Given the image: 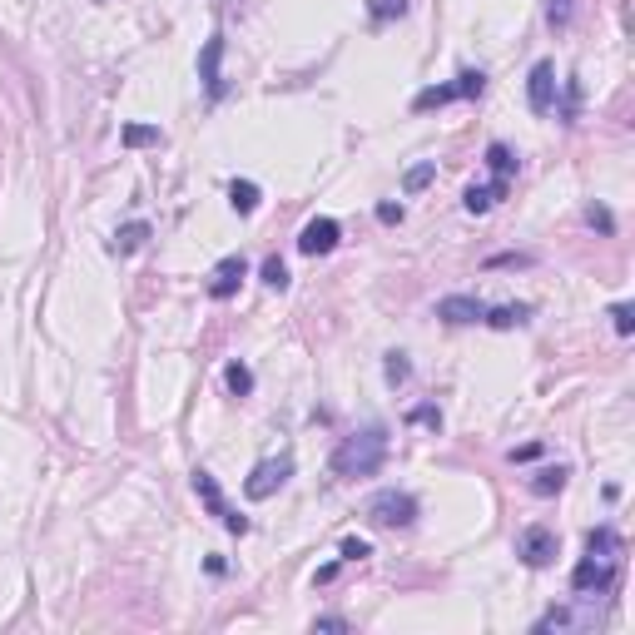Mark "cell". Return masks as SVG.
<instances>
[{"mask_svg":"<svg viewBox=\"0 0 635 635\" xmlns=\"http://www.w3.org/2000/svg\"><path fill=\"white\" fill-rule=\"evenodd\" d=\"M382 462H387V427H363V432L343 437L338 452H333V472L348 477V482H358V477H378Z\"/></svg>","mask_w":635,"mask_h":635,"instance_id":"obj_1","label":"cell"},{"mask_svg":"<svg viewBox=\"0 0 635 635\" xmlns=\"http://www.w3.org/2000/svg\"><path fill=\"white\" fill-rule=\"evenodd\" d=\"M487 90V75L482 70H462L452 85H432V90H422L417 100H412V110L422 115V110H442V105H452V100H477Z\"/></svg>","mask_w":635,"mask_h":635,"instance_id":"obj_2","label":"cell"},{"mask_svg":"<svg viewBox=\"0 0 635 635\" xmlns=\"http://www.w3.org/2000/svg\"><path fill=\"white\" fill-rule=\"evenodd\" d=\"M288 477H293V457H288V452H283V457H263L254 472L244 477V497H249V502H268Z\"/></svg>","mask_w":635,"mask_h":635,"instance_id":"obj_3","label":"cell"},{"mask_svg":"<svg viewBox=\"0 0 635 635\" xmlns=\"http://www.w3.org/2000/svg\"><path fill=\"white\" fill-rule=\"evenodd\" d=\"M556 551H561V541H556V531H551V526H521V536H516V556H521L531 571L551 566V561H556Z\"/></svg>","mask_w":635,"mask_h":635,"instance_id":"obj_4","label":"cell"},{"mask_svg":"<svg viewBox=\"0 0 635 635\" xmlns=\"http://www.w3.org/2000/svg\"><path fill=\"white\" fill-rule=\"evenodd\" d=\"M611 586H616V561L586 551V561L571 571V591H576V596H606Z\"/></svg>","mask_w":635,"mask_h":635,"instance_id":"obj_5","label":"cell"},{"mask_svg":"<svg viewBox=\"0 0 635 635\" xmlns=\"http://www.w3.org/2000/svg\"><path fill=\"white\" fill-rule=\"evenodd\" d=\"M368 521L373 526H412L417 521V497L412 492H378L368 502Z\"/></svg>","mask_w":635,"mask_h":635,"instance_id":"obj_6","label":"cell"},{"mask_svg":"<svg viewBox=\"0 0 635 635\" xmlns=\"http://www.w3.org/2000/svg\"><path fill=\"white\" fill-rule=\"evenodd\" d=\"M194 492H199V502L209 507V516H219V521H224V526H229L234 536H244V531H249V516H239V511H234V507H229V502H224V492H219V482H214V477H209L204 467L194 472Z\"/></svg>","mask_w":635,"mask_h":635,"instance_id":"obj_7","label":"cell"},{"mask_svg":"<svg viewBox=\"0 0 635 635\" xmlns=\"http://www.w3.org/2000/svg\"><path fill=\"white\" fill-rule=\"evenodd\" d=\"M526 100L536 115H551L556 110V65L551 60H536L531 75H526Z\"/></svg>","mask_w":635,"mask_h":635,"instance_id":"obj_8","label":"cell"},{"mask_svg":"<svg viewBox=\"0 0 635 635\" xmlns=\"http://www.w3.org/2000/svg\"><path fill=\"white\" fill-rule=\"evenodd\" d=\"M338 239H343V224L323 214V219H308V224H303L298 249H303L308 258H318V254H333V249H338Z\"/></svg>","mask_w":635,"mask_h":635,"instance_id":"obj_9","label":"cell"},{"mask_svg":"<svg viewBox=\"0 0 635 635\" xmlns=\"http://www.w3.org/2000/svg\"><path fill=\"white\" fill-rule=\"evenodd\" d=\"M244 278H249L244 254H229V258H219V263H214V273H209V283H204V288H209V298H219V303H224V298H234V293H239V283H244Z\"/></svg>","mask_w":635,"mask_h":635,"instance_id":"obj_10","label":"cell"},{"mask_svg":"<svg viewBox=\"0 0 635 635\" xmlns=\"http://www.w3.org/2000/svg\"><path fill=\"white\" fill-rule=\"evenodd\" d=\"M437 318H442V323L467 328V323H482V318H487V303H482V298H472V293H447V298L437 303Z\"/></svg>","mask_w":635,"mask_h":635,"instance_id":"obj_11","label":"cell"},{"mask_svg":"<svg viewBox=\"0 0 635 635\" xmlns=\"http://www.w3.org/2000/svg\"><path fill=\"white\" fill-rule=\"evenodd\" d=\"M219 60H224V35H209V40H204V50H199V80H204L209 100H219V95H224V75H219Z\"/></svg>","mask_w":635,"mask_h":635,"instance_id":"obj_12","label":"cell"},{"mask_svg":"<svg viewBox=\"0 0 635 635\" xmlns=\"http://www.w3.org/2000/svg\"><path fill=\"white\" fill-rule=\"evenodd\" d=\"M149 234H154V229H149V224H144V219H129L125 229H120V234H115V239H110V254H120V258L139 254V249H144V244H149Z\"/></svg>","mask_w":635,"mask_h":635,"instance_id":"obj_13","label":"cell"},{"mask_svg":"<svg viewBox=\"0 0 635 635\" xmlns=\"http://www.w3.org/2000/svg\"><path fill=\"white\" fill-rule=\"evenodd\" d=\"M497 199H507V179H492V184H472L467 194H462V204H467V214H487Z\"/></svg>","mask_w":635,"mask_h":635,"instance_id":"obj_14","label":"cell"},{"mask_svg":"<svg viewBox=\"0 0 635 635\" xmlns=\"http://www.w3.org/2000/svg\"><path fill=\"white\" fill-rule=\"evenodd\" d=\"M566 477H571V472H566L561 462H556V467H541V472L531 477V492H536V497H556V492L566 487Z\"/></svg>","mask_w":635,"mask_h":635,"instance_id":"obj_15","label":"cell"},{"mask_svg":"<svg viewBox=\"0 0 635 635\" xmlns=\"http://www.w3.org/2000/svg\"><path fill=\"white\" fill-rule=\"evenodd\" d=\"M586 551H591V556H606V561H616V556H621V536H616L611 526H596V531L586 536Z\"/></svg>","mask_w":635,"mask_h":635,"instance_id":"obj_16","label":"cell"},{"mask_svg":"<svg viewBox=\"0 0 635 635\" xmlns=\"http://www.w3.org/2000/svg\"><path fill=\"white\" fill-rule=\"evenodd\" d=\"M258 199H263V194H258L254 179H234V184H229V204H234L239 214H254Z\"/></svg>","mask_w":635,"mask_h":635,"instance_id":"obj_17","label":"cell"},{"mask_svg":"<svg viewBox=\"0 0 635 635\" xmlns=\"http://www.w3.org/2000/svg\"><path fill=\"white\" fill-rule=\"evenodd\" d=\"M526 318H531L526 303H502V308H487L482 323H492V328H516V323H526Z\"/></svg>","mask_w":635,"mask_h":635,"instance_id":"obj_18","label":"cell"},{"mask_svg":"<svg viewBox=\"0 0 635 635\" xmlns=\"http://www.w3.org/2000/svg\"><path fill=\"white\" fill-rule=\"evenodd\" d=\"M120 144H125V149H149V144H164V129H159V125H125Z\"/></svg>","mask_w":635,"mask_h":635,"instance_id":"obj_19","label":"cell"},{"mask_svg":"<svg viewBox=\"0 0 635 635\" xmlns=\"http://www.w3.org/2000/svg\"><path fill=\"white\" fill-rule=\"evenodd\" d=\"M487 169H492L497 179H511V174H516V154H511L502 139H497V144H487Z\"/></svg>","mask_w":635,"mask_h":635,"instance_id":"obj_20","label":"cell"},{"mask_svg":"<svg viewBox=\"0 0 635 635\" xmlns=\"http://www.w3.org/2000/svg\"><path fill=\"white\" fill-rule=\"evenodd\" d=\"M432 179H437V164L427 159V164H412V169L402 174V189H407V194H422V189H427Z\"/></svg>","mask_w":635,"mask_h":635,"instance_id":"obj_21","label":"cell"},{"mask_svg":"<svg viewBox=\"0 0 635 635\" xmlns=\"http://www.w3.org/2000/svg\"><path fill=\"white\" fill-rule=\"evenodd\" d=\"M224 382H229V392H234V397H249V392H254V373H249V363H229V368H224Z\"/></svg>","mask_w":635,"mask_h":635,"instance_id":"obj_22","label":"cell"},{"mask_svg":"<svg viewBox=\"0 0 635 635\" xmlns=\"http://www.w3.org/2000/svg\"><path fill=\"white\" fill-rule=\"evenodd\" d=\"M382 378H387V387H402V382L412 378V363H407V353H387V368H382Z\"/></svg>","mask_w":635,"mask_h":635,"instance_id":"obj_23","label":"cell"},{"mask_svg":"<svg viewBox=\"0 0 635 635\" xmlns=\"http://www.w3.org/2000/svg\"><path fill=\"white\" fill-rule=\"evenodd\" d=\"M546 20H551V30H566L576 20V0H546Z\"/></svg>","mask_w":635,"mask_h":635,"instance_id":"obj_24","label":"cell"},{"mask_svg":"<svg viewBox=\"0 0 635 635\" xmlns=\"http://www.w3.org/2000/svg\"><path fill=\"white\" fill-rule=\"evenodd\" d=\"M263 283H268V288H278V293L288 288V263H283L278 254H273V258H263Z\"/></svg>","mask_w":635,"mask_h":635,"instance_id":"obj_25","label":"cell"},{"mask_svg":"<svg viewBox=\"0 0 635 635\" xmlns=\"http://www.w3.org/2000/svg\"><path fill=\"white\" fill-rule=\"evenodd\" d=\"M586 224H591V229H601V234H616V219H611V209H606V204H586Z\"/></svg>","mask_w":635,"mask_h":635,"instance_id":"obj_26","label":"cell"},{"mask_svg":"<svg viewBox=\"0 0 635 635\" xmlns=\"http://www.w3.org/2000/svg\"><path fill=\"white\" fill-rule=\"evenodd\" d=\"M611 323H616V333H621V338H631V333H635V308H631V303H616V308H611Z\"/></svg>","mask_w":635,"mask_h":635,"instance_id":"obj_27","label":"cell"},{"mask_svg":"<svg viewBox=\"0 0 635 635\" xmlns=\"http://www.w3.org/2000/svg\"><path fill=\"white\" fill-rule=\"evenodd\" d=\"M561 626H571V611H566V606H551V611L536 621V631H561Z\"/></svg>","mask_w":635,"mask_h":635,"instance_id":"obj_28","label":"cell"},{"mask_svg":"<svg viewBox=\"0 0 635 635\" xmlns=\"http://www.w3.org/2000/svg\"><path fill=\"white\" fill-rule=\"evenodd\" d=\"M368 10H373V20H392V15H407V0H373Z\"/></svg>","mask_w":635,"mask_h":635,"instance_id":"obj_29","label":"cell"},{"mask_svg":"<svg viewBox=\"0 0 635 635\" xmlns=\"http://www.w3.org/2000/svg\"><path fill=\"white\" fill-rule=\"evenodd\" d=\"M407 422H417V427H432V432H437V427H442V412H437V407H412V412H407Z\"/></svg>","mask_w":635,"mask_h":635,"instance_id":"obj_30","label":"cell"},{"mask_svg":"<svg viewBox=\"0 0 635 635\" xmlns=\"http://www.w3.org/2000/svg\"><path fill=\"white\" fill-rule=\"evenodd\" d=\"M368 556H373V546H368L363 536H348V541H343V561H368Z\"/></svg>","mask_w":635,"mask_h":635,"instance_id":"obj_31","label":"cell"},{"mask_svg":"<svg viewBox=\"0 0 635 635\" xmlns=\"http://www.w3.org/2000/svg\"><path fill=\"white\" fill-rule=\"evenodd\" d=\"M531 263V254H497V258H487V268H526Z\"/></svg>","mask_w":635,"mask_h":635,"instance_id":"obj_32","label":"cell"},{"mask_svg":"<svg viewBox=\"0 0 635 635\" xmlns=\"http://www.w3.org/2000/svg\"><path fill=\"white\" fill-rule=\"evenodd\" d=\"M576 105H581V85H576V80H566V105H561V115H566V120H576Z\"/></svg>","mask_w":635,"mask_h":635,"instance_id":"obj_33","label":"cell"},{"mask_svg":"<svg viewBox=\"0 0 635 635\" xmlns=\"http://www.w3.org/2000/svg\"><path fill=\"white\" fill-rule=\"evenodd\" d=\"M313 631H353V626H348V616H318Z\"/></svg>","mask_w":635,"mask_h":635,"instance_id":"obj_34","label":"cell"},{"mask_svg":"<svg viewBox=\"0 0 635 635\" xmlns=\"http://www.w3.org/2000/svg\"><path fill=\"white\" fill-rule=\"evenodd\" d=\"M378 224H402V204H378Z\"/></svg>","mask_w":635,"mask_h":635,"instance_id":"obj_35","label":"cell"},{"mask_svg":"<svg viewBox=\"0 0 635 635\" xmlns=\"http://www.w3.org/2000/svg\"><path fill=\"white\" fill-rule=\"evenodd\" d=\"M531 457H541V442H526V447L511 452V462H531Z\"/></svg>","mask_w":635,"mask_h":635,"instance_id":"obj_36","label":"cell"}]
</instances>
